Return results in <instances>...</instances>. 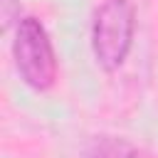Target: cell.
I'll return each instance as SVG.
<instances>
[{
	"instance_id": "6da1fadb",
	"label": "cell",
	"mask_w": 158,
	"mask_h": 158,
	"mask_svg": "<svg viewBox=\"0 0 158 158\" xmlns=\"http://www.w3.org/2000/svg\"><path fill=\"white\" fill-rule=\"evenodd\" d=\"M136 35V7L131 0H104L91 20V52L101 69L116 72L131 47Z\"/></svg>"
},
{
	"instance_id": "7a4b0ae2",
	"label": "cell",
	"mask_w": 158,
	"mask_h": 158,
	"mask_svg": "<svg viewBox=\"0 0 158 158\" xmlns=\"http://www.w3.org/2000/svg\"><path fill=\"white\" fill-rule=\"evenodd\" d=\"M12 59L20 79L35 89L47 91L57 81V54L44 25L37 17H22L15 27Z\"/></svg>"
},
{
	"instance_id": "3957f363",
	"label": "cell",
	"mask_w": 158,
	"mask_h": 158,
	"mask_svg": "<svg viewBox=\"0 0 158 158\" xmlns=\"http://www.w3.org/2000/svg\"><path fill=\"white\" fill-rule=\"evenodd\" d=\"M84 158H148V153L121 136H96L89 141Z\"/></svg>"
}]
</instances>
